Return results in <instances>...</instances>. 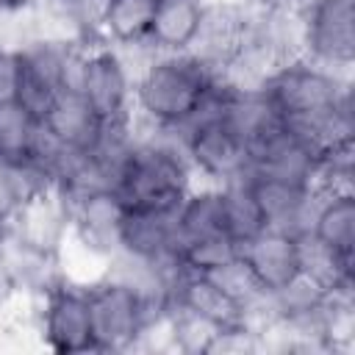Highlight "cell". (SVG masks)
<instances>
[{
	"label": "cell",
	"instance_id": "cell-26",
	"mask_svg": "<svg viewBox=\"0 0 355 355\" xmlns=\"http://www.w3.org/2000/svg\"><path fill=\"white\" fill-rule=\"evenodd\" d=\"M17 78H19V55H17V47L0 42V103L3 100H14Z\"/></svg>",
	"mask_w": 355,
	"mask_h": 355
},
{
	"label": "cell",
	"instance_id": "cell-25",
	"mask_svg": "<svg viewBox=\"0 0 355 355\" xmlns=\"http://www.w3.org/2000/svg\"><path fill=\"white\" fill-rule=\"evenodd\" d=\"M180 263L186 272H197V275H211L219 266L230 263L233 258L241 255V244L233 241L230 236H211V239H200V241H186L178 250Z\"/></svg>",
	"mask_w": 355,
	"mask_h": 355
},
{
	"label": "cell",
	"instance_id": "cell-19",
	"mask_svg": "<svg viewBox=\"0 0 355 355\" xmlns=\"http://www.w3.org/2000/svg\"><path fill=\"white\" fill-rule=\"evenodd\" d=\"M308 236L338 258H355V191H322Z\"/></svg>",
	"mask_w": 355,
	"mask_h": 355
},
{
	"label": "cell",
	"instance_id": "cell-9",
	"mask_svg": "<svg viewBox=\"0 0 355 355\" xmlns=\"http://www.w3.org/2000/svg\"><path fill=\"white\" fill-rule=\"evenodd\" d=\"M72 208V236L69 247H78L83 255L100 261V266L119 250L122 222L128 205L114 189L89 191L69 202Z\"/></svg>",
	"mask_w": 355,
	"mask_h": 355
},
{
	"label": "cell",
	"instance_id": "cell-12",
	"mask_svg": "<svg viewBox=\"0 0 355 355\" xmlns=\"http://www.w3.org/2000/svg\"><path fill=\"white\" fill-rule=\"evenodd\" d=\"M250 186H252V197L258 202L263 227L288 230L297 236L308 233L311 214H313L316 200L322 194L319 189L297 186V183H286V180H272V178H258V175H250Z\"/></svg>",
	"mask_w": 355,
	"mask_h": 355
},
{
	"label": "cell",
	"instance_id": "cell-15",
	"mask_svg": "<svg viewBox=\"0 0 355 355\" xmlns=\"http://www.w3.org/2000/svg\"><path fill=\"white\" fill-rule=\"evenodd\" d=\"M25 239L33 247H42L55 255H67L69 250V236H72V208L69 200L61 197L58 191H44L33 197L6 227ZM3 233V230H0Z\"/></svg>",
	"mask_w": 355,
	"mask_h": 355
},
{
	"label": "cell",
	"instance_id": "cell-4",
	"mask_svg": "<svg viewBox=\"0 0 355 355\" xmlns=\"http://www.w3.org/2000/svg\"><path fill=\"white\" fill-rule=\"evenodd\" d=\"M92 313V352H133L141 333L166 313L153 311L130 286L97 275L86 280Z\"/></svg>",
	"mask_w": 355,
	"mask_h": 355
},
{
	"label": "cell",
	"instance_id": "cell-10",
	"mask_svg": "<svg viewBox=\"0 0 355 355\" xmlns=\"http://www.w3.org/2000/svg\"><path fill=\"white\" fill-rule=\"evenodd\" d=\"M0 247H3L6 275L17 300H25V302L39 300L55 280H61L69 272L64 266L67 255H55L42 247H33L11 230L0 233Z\"/></svg>",
	"mask_w": 355,
	"mask_h": 355
},
{
	"label": "cell",
	"instance_id": "cell-28",
	"mask_svg": "<svg viewBox=\"0 0 355 355\" xmlns=\"http://www.w3.org/2000/svg\"><path fill=\"white\" fill-rule=\"evenodd\" d=\"M247 6H258V8H297L305 0H241Z\"/></svg>",
	"mask_w": 355,
	"mask_h": 355
},
{
	"label": "cell",
	"instance_id": "cell-27",
	"mask_svg": "<svg viewBox=\"0 0 355 355\" xmlns=\"http://www.w3.org/2000/svg\"><path fill=\"white\" fill-rule=\"evenodd\" d=\"M11 302H17V297H14V288H11V283H8L6 263H3V247H0V311H6Z\"/></svg>",
	"mask_w": 355,
	"mask_h": 355
},
{
	"label": "cell",
	"instance_id": "cell-24",
	"mask_svg": "<svg viewBox=\"0 0 355 355\" xmlns=\"http://www.w3.org/2000/svg\"><path fill=\"white\" fill-rule=\"evenodd\" d=\"M36 128H39V119H33L19 103L3 100L0 103V158L6 161L25 158L36 136Z\"/></svg>",
	"mask_w": 355,
	"mask_h": 355
},
{
	"label": "cell",
	"instance_id": "cell-8",
	"mask_svg": "<svg viewBox=\"0 0 355 355\" xmlns=\"http://www.w3.org/2000/svg\"><path fill=\"white\" fill-rule=\"evenodd\" d=\"M133 80L136 67L114 44H92L83 58L78 92L89 100L103 122L133 116Z\"/></svg>",
	"mask_w": 355,
	"mask_h": 355
},
{
	"label": "cell",
	"instance_id": "cell-1",
	"mask_svg": "<svg viewBox=\"0 0 355 355\" xmlns=\"http://www.w3.org/2000/svg\"><path fill=\"white\" fill-rule=\"evenodd\" d=\"M258 86L280 122L316 153L324 155L327 150L352 141V75L330 72L300 55L275 67Z\"/></svg>",
	"mask_w": 355,
	"mask_h": 355
},
{
	"label": "cell",
	"instance_id": "cell-2",
	"mask_svg": "<svg viewBox=\"0 0 355 355\" xmlns=\"http://www.w3.org/2000/svg\"><path fill=\"white\" fill-rule=\"evenodd\" d=\"M222 75L194 53H153L133 80V119L141 128L178 133L191 122Z\"/></svg>",
	"mask_w": 355,
	"mask_h": 355
},
{
	"label": "cell",
	"instance_id": "cell-21",
	"mask_svg": "<svg viewBox=\"0 0 355 355\" xmlns=\"http://www.w3.org/2000/svg\"><path fill=\"white\" fill-rule=\"evenodd\" d=\"M178 236H180V244L211 239V236H227L222 186L194 183L186 191V197L178 205Z\"/></svg>",
	"mask_w": 355,
	"mask_h": 355
},
{
	"label": "cell",
	"instance_id": "cell-14",
	"mask_svg": "<svg viewBox=\"0 0 355 355\" xmlns=\"http://www.w3.org/2000/svg\"><path fill=\"white\" fill-rule=\"evenodd\" d=\"M119 250L150 261H178V208H128Z\"/></svg>",
	"mask_w": 355,
	"mask_h": 355
},
{
	"label": "cell",
	"instance_id": "cell-7",
	"mask_svg": "<svg viewBox=\"0 0 355 355\" xmlns=\"http://www.w3.org/2000/svg\"><path fill=\"white\" fill-rule=\"evenodd\" d=\"M302 58L352 75L355 64V0H305L297 6Z\"/></svg>",
	"mask_w": 355,
	"mask_h": 355
},
{
	"label": "cell",
	"instance_id": "cell-22",
	"mask_svg": "<svg viewBox=\"0 0 355 355\" xmlns=\"http://www.w3.org/2000/svg\"><path fill=\"white\" fill-rule=\"evenodd\" d=\"M44 191H50V186L28 158H0V230H6L14 216Z\"/></svg>",
	"mask_w": 355,
	"mask_h": 355
},
{
	"label": "cell",
	"instance_id": "cell-11",
	"mask_svg": "<svg viewBox=\"0 0 355 355\" xmlns=\"http://www.w3.org/2000/svg\"><path fill=\"white\" fill-rule=\"evenodd\" d=\"M241 261L258 280V286L272 294L288 286L302 275V258H300V236L288 230L263 227L250 241L241 244Z\"/></svg>",
	"mask_w": 355,
	"mask_h": 355
},
{
	"label": "cell",
	"instance_id": "cell-18",
	"mask_svg": "<svg viewBox=\"0 0 355 355\" xmlns=\"http://www.w3.org/2000/svg\"><path fill=\"white\" fill-rule=\"evenodd\" d=\"M42 125L72 153H89L103 130V119L89 105V100L80 92H69V89L53 100Z\"/></svg>",
	"mask_w": 355,
	"mask_h": 355
},
{
	"label": "cell",
	"instance_id": "cell-3",
	"mask_svg": "<svg viewBox=\"0 0 355 355\" xmlns=\"http://www.w3.org/2000/svg\"><path fill=\"white\" fill-rule=\"evenodd\" d=\"M194 183L197 178L183 144L164 130L139 125L114 191L128 208H178Z\"/></svg>",
	"mask_w": 355,
	"mask_h": 355
},
{
	"label": "cell",
	"instance_id": "cell-23",
	"mask_svg": "<svg viewBox=\"0 0 355 355\" xmlns=\"http://www.w3.org/2000/svg\"><path fill=\"white\" fill-rule=\"evenodd\" d=\"M222 197H225V225H227V236L233 241L244 244L255 233L263 230V219H261L258 202L252 197L250 175H241L230 183H222Z\"/></svg>",
	"mask_w": 355,
	"mask_h": 355
},
{
	"label": "cell",
	"instance_id": "cell-16",
	"mask_svg": "<svg viewBox=\"0 0 355 355\" xmlns=\"http://www.w3.org/2000/svg\"><path fill=\"white\" fill-rule=\"evenodd\" d=\"M155 0H103L100 11V36L105 44L119 47L130 64L139 69L150 47V22H153Z\"/></svg>",
	"mask_w": 355,
	"mask_h": 355
},
{
	"label": "cell",
	"instance_id": "cell-17",
	"mask_svg": "<svg viewBox=\"0 0 355 355\" xmlns=\"http://www.w3.org/2000/svg\"><path fill=\"white\" fill-rule=\"evenodd\" d=\"M172 308L189 311L222 330L244 324V308L236 300H230L208 275H197V272L180 275V280L175 283V291H172Z\"/></svg>",
	"mask_w": 355,
	"mask_h": 355
},
{
	"label": "cell",
	"instance_id": "cell-5",
	"mask_svg": "<svg viewBox=\"0 0 355 355\" xmlns=\"http://www.w3.org/2000/svg\"><path fill=\"white\" fill-rule=\"evenodd\" d=\"M31 308L33 333L39 336L44 349L58 355L92 352V313L86 280H78L67 272L39 300H33Z\"/></svg>",
	"mask_w": 355,
	"mask_h": 355
},
{
	"label": "cell",
	"instance_id": "cell-6",
	"mask_svg": "<svg viewBox=\"0 0 355 355\" xmlns=\"http://www.w3.org/2000/svg\"><path fill=\"white\" fill-rule=\"evenodd\" d=\"M183 144V153L200 183H230L250 172V147L247 141L219 116L197 111L186 128L169 133Z\"/></svg>",
	"mask_w": 355,
	"mask_h": 355
},
{
	"label": "cell",
	"instance_id": "cell-20",
	"mask_svg": "<svg viewBox=\"0 0 355 355\" xmlns=\"http://www.w3.org/2000/svg\"><path fill=\"white\" fill-rule=\"evenodd\" d=\"M208 0H155L150 22L153 53H183L191 47Z\"/></svg>",
	"mask_w": 355,
	"mask_h": 355
},
{
	"label": "cell",
	"instance_id": "cell-13",
	"mask_svg": "<svg viewBox=\"0 0 355 355\" xmlns=\"http://www.w3.org/2000/svg\"><path fill=\"white\" fill-rule=\"evenodd\" d=\"M244 19H247V6L241 0H208L189 53H194L222 75L241 44Z\"/></svg>",
	"mask_w": 355,
	"mask_h": 355
}]
</instances>
